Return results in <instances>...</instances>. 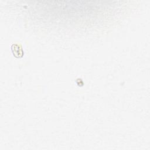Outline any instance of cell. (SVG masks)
Listing matches in <instances>:
<instances>
[{"instance_id": "6da1fadb", "label": "cell", "mask_w": 150, "mask_h": 150, "mask_svg": "<svg viewBox=\"0 0 150 150\" xmlns=\"http://www.w3.org/2000/svg\"><path fill=\"white\" fill-rule=\"evenodd\" d=\"M20 48H21V47H19V45H17V44H15V45H13L12 46V47H11L12 51V53H13V55L15 56V57H16V58L22 57V56L20 54V53H18V51L21 52H22V48L20 49H19Z\"/></svg>"}]
</instances>
